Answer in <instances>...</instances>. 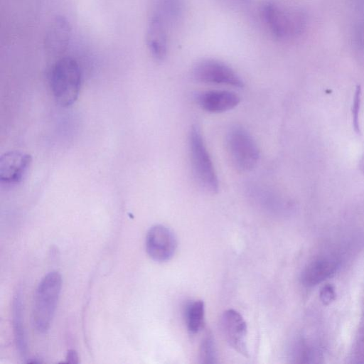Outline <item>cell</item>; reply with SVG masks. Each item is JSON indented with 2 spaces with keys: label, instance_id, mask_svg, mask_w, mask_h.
<instances>
[{
  "label": "cell",
  "instance_id": "1",
  "mask_svg": "<svg viewBox=\"0 0 364 364\" xmlns=\"http://www.w3.org/2000/svg\"><path fill=\"white\" fill-rule=\"evenodd\" d=\"M62 287L58 272H50L41 279L34 295L32 324L38 333H44L50 326Z\"/></svg>",
  "mask_w": 364,
  "mask_h": 364
},
{
  "label": "cell",
  "instance_id": "2",
  "mask_svg": "<svg viewBox=\"0 0 364 364\" xmlns=\"http://www.w3.org/2000/svg\"><path fill=\"white\" fill-rule=\"evenodd\" d=\"M49 81L53 95L62 107H69L77 100L82 83L80 68L70 57L59 58L52 66Z\"/></svg>",
  "mask_w": 364,
  "mask_h": 364
},
{
  "label": "cell",
  "instance_id": "3",
  "mask_svg": "<svg viewBox=\"0 0 364 364\" xmlns=\"http://www.w3.org/2000/svg\"><path fill=\"white\" fill-rule=\"evenodd\" d=\"M188 141L192 171L197 183L209 193H218V178L200 129L197 124L191 127Z\"/></svg>",
  "mask_w": 364,
  "mask_h": 364
},
{
  "label": "cell",
  "instance_id": "4",
  "mask_svg": "<svg viewBox=\"0 0 364 364\" xmlns=\"http://www.w3.org/2000/svg\"><path fill=\"white\" fill-rule=\"evenodd\" d=\"M226 147L233 166L240 171L252 170L259 159V150L250 133L242 126H231L226 134Z\"/></svg>",
  "mask_w": 364,
  "mask_h": 364
},
{
  "label": "cell",
  "instance_id": "5",
  "mask_svg": "<svg viewBox=\"0 0 364 364\" xmlns=\"http://www.w3.org/2000/svg\"><path fill=\"white\" fill-rule=\"evenodd\" d=\"M262 18L270 33L277 38L287 39L299 34L305 24L304 15L267 1L261 9Z\"/></svg>",
  "mask_w": 364,
  "mask_h": 364
},
{
  "label": "cell",
  "instance_id": "6",
  "mask_svg": "<svg viewBox=\"0 0 364 364\" xmlns=\"http://www.w3.org/2000/svg\"><path fill=\"white\" fill-rule=\"evenodd\" d=\"M193 78L200 82L226 85L242 88V77L228 65L212 58L198 61L193 68Z\"/></svg>",
  "mask_w": 364,
  "mask_h": 364
},
{
  "label": "cell",
  "instance_id": "7",
  "mask_svg": "<svg viewBox=\"0 0 364 364\" xmlns=\"http://www.w3.org/2000/svg\"><path fill=\"white\" fill-rule=\"evenodd\" d=\"M177 241L173 232L163 225H155L148 231L146 237V250L156 262H166L173 255Z\"/></svg>",
  "mask_w": 364,
  "mask_h": 364
},
{
  "label": "cell",
  "instance_id": "8",
  "mask_svg": "<svg viewBox=\"0 0 364 364\" xmlns=\"http://www.w3.org/2000/svg\"><path fill=\"white\" fill-rule=\"evenodd\" d=\"M220 324L228 344L240 354L248 357L247 324L241 314L234 309H228L223 314Z\"/></svg>",
  "mask_w": 364,
  "mask_h": 364
},
{
  "label": "cell",
  "instance_id": "9",
  "mask_svg": "<svg viewBox=\"0 0 364 364\" xmlns=\"http://www.w3.org/2000/svg\"><path fill=\"white\" fill-rule=\"evenodd\" d=\"M71 26L63 16H55L49 23L43 40L45 50L53 55H60L68 48Z\"/></svg>",
  "mask_w": 364,
  "mask_h": 364
},
{
  "label": "cell",
  "instance_id": "10",
  "mask_svg": "<svg viewBox=\"0 0 364 364\" xmlns=\"http://www.w3.org/2000/svg\"><path fill=\"white\" fill-rule=\"evenodd\" d=\"M30 154L11 151L0 158V180L5 183H18L24 178L31 164Z\"/></svg>",
  "mask_w": 364,
  "mask_h": 364
},
{
  "label": "cell",
  "instance_id": "11",
  "mask_svg": "<svg viewBox=\"0 0 364 364\" xmlns=\"http://www.w3.org/2000/svg\"><path fill=\"white\" fill-rule=\"evenodd\" d=\"M168 23L154 12L148 23L146 41L150 53L156 60H163L168 52Z\"/></svg>",
  "mask_w": 364,
  "mask_h": 364
},
{
  "label": "cell",
  "instance_id": "12",
  "mask_svg": "<svg viewBox=\"0 0 364 364\" xmlns=\"http://www.w3.org/2000/svg\"><path fill=\"white\" fill-rule=\"evenodd\" d=\"M198 106L210 113H222L236 107L240 97L235 92L228 90H206L196 95Z\"/></svg>",
  "mask_w": 364,
  "mask_h": 364
},
{
  "label": "cell",
  "instance_id": "13",
  "mask_svg": "<svg viewBox=\"0 0 364 364\" xmlns=\"http://www.w3.org/2000/svg\"><path fill=\"white\" fill-rule=\"evenodd\" d=\"M338 261L334 257H320L309 262L301 274V281L306 287L315 286L331 277L338 268Z\"/></svg>",
  "mask_w": 364,
  "mask_h": 364
},
{
  "label": "cell",
  "instance_id": "14",
  "mask_svg": "<svg viewBox=\"0 0 364 364\" xmlns=\"http://www.w3.org/2000/svg\"><path fill=\"white\" fill-rule=\"evenodd\" d=\"M12 312L16 346L18 353L24 358L27 355V345L22 321V297L20 289L14 295Z\"/></svg>",
  "mask_w": 364,
  "mask_h": 364
},
{
  "label": "cell",
  "instance_id": "15",
  "mask_svg": "<svg viewBox=\"0 0 364 364\" xmlns=\"http://www.w3.org/2000/svg\"><path fill=\"white\" fill-rule=\"evenodd\" d=\"M183 8V0H156L154 12L159 14L169 26L178 22Z\"/></svg>",
  "mask_w": 364,
  "mask_h": 364
},
{
  "label": "cell",
  "instance_id": "16",
  "mask_svg": "<svg viewBox=\"0 0 364 364\" xmlns=\"http://www.w3.org/2000/svg\"><path fill=\"white\" fill-rule=\"evenodd\" d=\"M186 321L188 330L197 333L203 328L205 318V306L201 300L190 303L186 309Z\"/></svg>",
  "mask_w": 364,
  "mask_h": 364
},
{
  "label": "cell",
  "instance_id": "17",
  "mask_svg": "<svg viewBox=\"0 0 364 364\" xmlns=\"http://www.w3.org/2000/svg\"><path fill=\"white\" fill-rule=\"evenodd\" d=\"M216 349L214 339L211 334L208 333L201 342L199 350V361L203 364L217 363Z\"/></svg>",
  "mask_w": 364,
  "mask_h": 364
},
{
  "label": "cell",
  "instance_id": "18",
  "mask_svg": "<svg viewBox=\"0 0 364 364\" xmlns=\"http://www.w3.org/2000/svg\"><path fill=\"white\" fill-rule=\"evenodd\" d=\"M361 87L360 85L356 87L352 106V120L353 126L355 132L358 134L360 133L359 113L361 107Z\"/></svg>",
  "mask_w": 364,
  "mask_h": 364
},
{
  "label": "cell",
  "instance_id": "19",
  "mask_svg": "<svg viewBox=\"0 0 364 364\" xmlns=\"http://www.w3.org/2000/svg\"><path fill=\"white\" fill-rule=\"evenodd\" d=\"M336 298L334 288L331 284L324 285L320 291V299L324 304H328Z\"/></svg>",
  "mask_w": 364,
  "mask_h": 364
},
{
  "label": "cell",
  "instance_id": "20",
  "mask_svg": "<svg viewBox=\"0 0 364 364\" xmlns=\"http://www.w3.org/2000/svg\"><path fill=\"white\" fill-rule=\"evenodd\" d=\"M225 7L232 10H243L249 6L250 0H219Z\"/></svg>",
  "mask_w": 364,
  "mask_h": 364
},
{
  "label": "cell",
  "instance_id": "21",
  "mask_svg": "<svg viewBox=\"0 0 364 364\" xmlns=\"http://www.w3.org/2000/svg\"><path fill=\"white\" fill-rule=\"evenodd\" d=\"M66 362L68 363H77L78 356L75 350H69L66 355Z\"/></svg>",
  "mask_w": 364,
  "mask_h": 364
},
{
  "label": "cell",
  "instance_id": "22",
  "mask_svg": "<svg viewBox=\"0 0 364 364\" xmlns=\"http://www.w3.org/2000/svg\"><path fill=\"white\" fill-rule=\"evenodd\" d=\"M359 166H360L361 171L364 173V156L360 159Z\"/></svg>",
  "mask_w": 364,
  "mask_h": 364
}]
</instances>
